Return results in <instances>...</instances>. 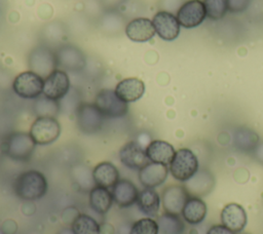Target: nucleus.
Segmentation results:
<instances>
[{
	"label": "nucleus",
	"mask_w": 263,
	"mask_h": 234,
	"mask_svg": "<svg viewBox=\"0 0 263 234\" xmlns=\"http://www.w3.org/2000/svg\"><path fill=\"white\" fill-rule=\"evenodd\" d=\"M47 189L46 177L36 169L21 172L12 183L13 193L24 201H35L42 198L46 195Z\"/></svg>",
	"instance_id": "f257e3e1"
},
{
	"label": "nucleus",
	"mask_w": 263,
	"mask_h": 234,
	"mask_svg": "<svg viewBox=\"0 0 263 234\" xmlns=\"http://www.w3.org/2000/svg\"><path fill=\"white\" fill-rule=\"evenodd\" d=\"M36 144L29 132L14 131L5 136L1 144L2 152L12 160L28 161L35 150Z\"/></svg>",
	"instance_id": "f03ea898"
},
{
	"label": "nucleus",
	"mask_w": 263,
	"mask_h": 234,
	"mask_svg": "<svg viewBox=\"0 0 263 234\" xmlns=\"http://www.w3.org/2000/svg\"><path fill=\"white\" fill-rule=\"evenodd\" d=\"M199 169V163L196 155L187 148L176 151L173 160L168 165V171L172 177L180 182L188 181Z\"/></svg>",
	"instance_id": "7ed1b4c3"
},
{
	"label": "nucleus",
	"mask_w": 263,
	"mask_h": 234,
	"mask_svg": "<svg viewBox=\"0 0 263 234\" xmlns=\"http://www.w3.org/2000/svg\"><path fill=\"white\" fill-rule=\"evenodd\" d=\"M29 133L36 145H49L60 136L61 125L54 117H37L32 123Z\"/></svg>",
	"instance_id": "20e7f679"
},
{
	"label": "nucleus",
	"mask_w": 263,
	"mask_h": 234,
	"mask_svg": "<svg viewBox=\"0 0 263 234\" xmlns=\"http://www.w3.org/2000/svg\"><path fill=\"white\" fill-rule=\"evenodd\" d=\"M95 106L106 118L123 117L128 112L127 103L118 98L115 90L102 89L95 98Z\"/></svg>",
	"instance_id": "39448f33"
},
{
	"label": "nucleus",
	"mask_w": 263,
	"mask_h": 234,
	"mask_svg": "<svg viewBox=\"0 0 263 234\" xmlns=\"http://www.w3.org/2000/svg\"><path fill=\"white\" fill-rule=\"evenodd\" d=\"M44 79L33 71L18 74L12 83L13 91L23 99H37L43 91Z\"/></svg>",
	"instance_id": "423d86ee"
},
{
	"label": "nucleus",
	"mask_w": 263,
	"mask_h": 234,
	"mask_svg": "<svg viewBox=\"0 0 263 234\" xmlns=\"http://www.w3.org/2000/svg\"><path fill=\"white\" fill-rule=\"evenodd\" d=\"M104 119L105 117L95 104L81 103L76 109L77 126L86 134L98 132L103 127Z\"/></svg>",
	"instance_id": "0eeeda50"
},
{
	"label": "nucleus",
	"mask_w": 263,
	"mask_h": 234,
	"mask_svg": "<svg viewBox=\"0 0 263 234\" xmlns=\"http://www.w3.org/2000/svg\"><path fill=\"white\" fill-rule=\"evenodd\" d=\"M205 6L201 0H188L183 3L177 12L180 26L191 29L199 26L205 18Z\"/></svg>",
	"instance_id": "6e6552de"
},
{
	"label": "nucleus",
	"mask_w": 263,
	"mask_h": 234,
	"mask_svg": "<svg viewBox=\"0 0 263 234\" xmlns=\"http://www.w3.org/2000/svg\"><path fill=\"white\" fill-rule=\"evenodd\" d=\"M70 90V79L68 74L63 70H53L44 80L43 95L59 101L69 92Z\"/></svg>",
	"instance_id": "1a4fd4ad"
},
{
	"label": "nucleus",
	"mask_w": 263,
	"mask_h": 234,
	"mask_svg": "<svg viewBox=\"0 0 263 234\" xmlns=\"http://www.w3.org/2000/svg\"><path fill=\"white\" fill-rule=\"evenodd\" d=\"M120 162L127 168L133 170H140L147 163L149 159L144 148L135 141L125 143L118 152Z\"/></svg>",
	"instance_id": "9d476101"
},
{
	"label": "nucleus",
	"mask_w": 263,
	"mask_h": 234,
	"mask_svg": "<svg viewBox=\"0 0 263 234\" xmlns=\"http://www.w3.org/2000/svg\"><path fill=\"white\" fill-rule=\"evenodd\" d=\"M190 195L183 185H170L161 194V203L164 212L181 215L182 209Z\"/></svg>",
	"instance_id": "9b49d317"
},
{
	"label": "nucleus",
	"mask_w": 263,
	"mask_h": 234,
	"mask_svg": "<svg viewBox=\"0 0 263 234\" xmlns=\"http://www.w3.org/2000/svg\"><path fill=\"white\" fill-rule=\"evenodd\" d=\"M185 189L190 196L203 197L215 188V177L209 169H198L188 181L184 182Z\"/></svg>",
	"instance_id": "f8f14e48"
},
{
	"label": "nucleus",
	"mask_w": 263,
	"mask_h": 234,
	"mask_svg": "<svg viewBox=\"0 0 263 234\" xmlns=\"http://www.w3.org/2000/svg\"><path fill=\"white\" fill-rule=\"evenodd\" d=\"M156 34L163 40L173 41L180 34V23L172 12L162 10L155 13L152 20Z\"/></svg>",
	"instance_id": "ddd939ff"
},
{
	"label": "nucleus",
	"mask_w": 263,
	"mask_h": 234,
	"mask_svg": "<svg viewBox=\"0 0 263 234\" xmlns=\"http://www.w3.org/2000/svg\"><path fill=\"white\" fill-rule=\"evenodd\" d=\"M168 166L160 163L149 162L139 170L140 183L145 188H156L162 185L168 176Z\"/></svg>",
	"instance_id": "4468645a"
},
{
	"label": "nucleus",
	"mask_w": 263,
	"mask_h": 234,
	"mask_svg": "<svg viewBox=\"0 0 263 234\" xmlns=\"http://www.w3.org/2000/svg\"><path fill=\"white\" fill-rule=\"evenodd\" d=\"M111 193L114 202L119 207L125 208L137 203L140 192L132 181L119 179V181L111 189Z\"/></svg>",
	"instance_id": "2eb2a0df"
},
{
	"label": "nucleus",
	"mask_w": 263,
	"mask_h": 234,
	"mask_svg": "<svg viewBox=\"0 0 263 234\" xmlns=\"http://www.w3.org/2000/svg\"><path fill=\"white\" fill-rule=\"evenodd\" d=\"M222 225L235 233H239L247 225L248 218L245 208L234 202L226 204L221 211Z\"/></svg>",
	"instance_id": "dca6fc26"
},
{
	"label": "nucleus",
	"mask_w": 263,
	"mask_h": 234,
	"mask_svg": "<svg viewBox=\"0 0 263 234\" xmlns=\"http://www.w3.org/2000/svg\"><path fill=\"white\" fill-rule=\"evenodd\" d=\"M93 183L97 186L112 189L113 186L119 181V170L109 161H102L98 163L91 171Z\"/></svg>",
	"instance_id": "f3484780"
},
{
	"label": "nucleus",
	"mask_w": 263,
	"mask_h": 234,
	"mask_svg": "<svg viewBox=\"0 0 263 234\" xmlns=\"http://www.w3.org/2000/svg\"><path fill=\"white\" fill-rule=\"evenodd\" d=\"M125 33L132 41L146 42L152 39L156 32L152 21L146 17H138L127 24Z\"/></svg>",
	"instance_id": "a211bd4d"
},
{
	"label": "nucleus",
	"mask_w": 263,
	"mask_h": 234,
	"mask_svg": "<svg viewBox=\"0 0 263 234\" xmlns=\"http://www.w3.org/2000/svg\"><path fill=\"white\" fill-rule=\"evenodd\" d=\"M114 90L118 98L123 102L132 103L143 96L145 92V84L139 78L130 77L119 81Z\"/></svg>",
	"instance_id": "6ab92c4d"
},
{
	"label": "nucleus",
	"mask_w": 263,
	"mask_h": 234,
	"mask_svg": "<svg viewBox=\"0 0 263 234\" xmlns=\"http://www.w3.org/2000/svg\"><path fill=\"white\" fill-rule=\"evenodd\" d=\"M145 151L149 161L167 166L170 165L176 153L173 145L161 140H154L150 142L147 145Z\"/></svg>",
	"instance_id": "aec40b11"
},
{
	"label": "nucleus",
	"mask_w": 263,
	"mask_h": 234,
	"mask_svg": "<svg viewBox=\"0 0 263 234\" xmlns=\"http://www.w3.org/2000/svg\"><path fill=\"white\" fill-rule=\"evenodd\" d=\"M206 211V204L201 198L190 196L182 209L181 216L188 224L197 225L204 220Z\"/></svg>",
	"instance_id": "412c9836"
},
{
	"label": "nucleus",
	"mask_w": 263,
	"mask_h": 234,
	"mask_svg": "<svg viewBox=\"0 0 263 234\" xmlns=\"http://www.w3.org/2000/svg\"><path fill=\"white\" fill-rule=\"evenodd\" d=\"M88 202L91 209L99 215H105L111 208L114 200L109 189L96 185L88 193Z\"/></svg>",
	"instance_id": "4be33fe9"
},
{
	"label": "nucleus",
	"mask_w": 263,
	"mask_h": 234,
	"mask_svg": "<svg viewBox=\"0 0 263 234\" xmlns=\"http://www.w3.org/2000/svg\"><path fill=\"white\" fill-rule=\"evenodd\" d=\"M160 202V196L153 188H144L139 193L137 205L142 213L149 218H153L159 211Z\"/></svg>",
	"instance_id": "5701e85b"
},
{
	"label": "nucleus",
	"mask_w": 263,
	"mask_h": 234,
	"mask_svg": "<svg viewBox=\"0 0 263 234\" xmlns=\"http://www.w3.org/2000/svg\"><path fill=\"white\" fill-rule=\"evenodd\" d=\"M259 142L258 133L254 129L246 126L236 128L233 133L234 146L245 153H252Z\"/></svg>",
	"instance_id": "b1692460"
},
{
	"label": "nucleus",
	"mask_w": 263,
	"mask_h": 234,
	"mask_svg": "<svg viewBox=\"0 0 263 234\" xmlns=\"http://www.w3.org/2000/svg\"><path fill=\"white\" fill-rule=\"evenodd\" d=\"M71 229L74 234H101L98 221L86 213H78L71 223Z\"/></svg>",
	"instance_id": "393cba45"
},
{
	"label": "nucleus",
	"mask_w": 263,
	"mask_h": 234,
	"mask_svg": "<svg viewBox=\"0 0 263 234\" xmlns=\"http://www.w3.org/2000/svg\"><path fill=\"white\" fill-rule=\"evenodd\" d=\"M157 224L162 234H182L185 229L184 222L180 216L168 212L161 215L157 220Z\"/></svg>",
	"instance_id": "a878e982"
},
{
	"label": "nucleus",
	"mask_w": 263,
	"mask_h": 234,
	"mask_svg": "<svg viewBox=\"0 0 263 234\" xmlns=\"http://www.w3.org/2000/svg\"><path fill=\"white\" fill-rule=\"evenodd\" d=\"M202 2L205 6L206 16L214 21L223 18L229 10V0H203Z\"/></svg>",
	"instance_id": "bb28decb"
},
{
	"label": "nucleus",
	"mask_w": 263,
	"mask_h": 234,
	"mask_svg": "<svg viewBox=\"0 0 263 234\" xmlns=\"http://www.w3.org/2000/svg\"><path fill=\"white\" fill-rule=\"evenodd\" d=\"M159 227L157 221L152 218H142L136 221L129 230L128 234H158Z\"/></svg>",
	"instance_id": "cd10ccee"
},
{
	"label": "nucleus",
	"mask_w": 263,
	"mask_h": 234,
	"mask_svg": "<svg viewBox=\"0 0 263 234\" xmlns=\"http://www.w3.org/2000/svg\"><path fill=\"white\" fill-rule=\"evenodd\" d=\"M35 110L38 114V117L49 116L54 117L59 110V105L57 101L50 100L43 95V98H39L35 104Z\"/></svg>",
	"instance_id": "c85d7f7f"
},
{
	"label": "nucleus",
	"mask_w": 263,
	"mask_h": 234,
	"mask_svg": "<svg viewBox=\"0 0 263 234\" xmlns=\"http://www.w3.org/2000/svg\"><path fill=\"white\" fill-rule=\"evenodd\" d=\"M251 0H229V11L241 12L246 10Z\"/></svg>",
	"instance_id": "c756f323"
},
{
	"label": "nucleus",
	"mask_w": 263,
	"mask_h": 234,
	"mask_svg": "<svg viewBox=\"0 0 263 234\" xmlns=\"http://www.w3.org/2000/svg\"><path fill=\"white\" fill-rule=\"evenodd\" d=\"M206 234H235V232L231 231L224 225H213L206 231Z\"/></svg>",
	"instance_id": "7c9ffc66"
},
{
	"label": "nucleus",
	"mask_w": 263,
	"mask_h": 234,
	"mask_svg": "<svg viewBox=\"0 0 263 234\" xmlns=\"http://www.w3.org/2000/svg\"><path fill=\"white\" fill-rule=\"evenodd\" d=\"M252 154L258 162L263 164V142H259L257 144L255 149L252 151Z\"/></svg>",
	"instance_id": "2f4dec72"
},
{
	"label": "nucleus",
	"mask_w": 263,
	"mask_h": 234,
	"mask_svg": "<svg viewBox=\"0 0 263 234\" xmlns=\"http://www.w3.org/2000/svg\"><path fill=\"white\" fill-rule=\"evenodd\" d=\"M57 234H74L71 227L70 228H63Z\"/></svg>",
	"instance_id": "473e14b6"
},
{
	"label": "nucleus",
	"mask_w": 263,
	"mask_h": 234,
	"mask_svg": "<svg viewBox=\"0 0 263 234\" xmlns=\"http://www.w3.org/2000/svg\"><path fill=\"white\" fill-rule=\"evenodd\" d=\"M238 234H250V233H240V232H239Z\"/></svg>",
	"instance_id": "72a5a7b5"
}]
</instances>
